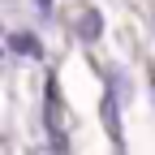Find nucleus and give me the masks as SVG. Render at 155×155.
Segmentation results:
<instances>
[{"instance_id":"nucleus-6","label":"nucleus","mask_w":155,"mask_h":155,"mask_svg":"<svg viewBox=\"0 0 155 155\" xmlns=\"http://www.w3.org/2000/svg\"><path fill=\"white\" fill-rule=\"evenodd\" d=\"M5 5H13V0H5Z\"/></svg>"},{"instance_id":"nucleus-5","label":"nucleus","mask_w":155,"mask_h":155,"mask_svg":"<svg viewBox=\"0 0 155 155\" xmlns=\"http://www.w3.org/2000/svg\"><path fill=\"white\" fill-rule=\"evenodd\" d=\"M151 91H155V73H151Z\"/></svg>"},{"instance_id":"nucleus-3","label":"nucleus","mask_w":155,"mask_h":155,"mask_svg":"<svg viewBox=\"0 0 155 155\" xmlns=\"http://www.w3.org/2000/svg\"><path fill=\"white\" fill-rule=\"evenodd\" d=\"M99 35H104V17H99V9H86L82 17H78V39H82V43H99Z\"/></svg>"},{"instance_id":"nucleus-4","label":"nucleus","mask_w":155,"mask_h":155,"mask_svg":"<svg viewBox=\"0 0 155 155\" xmlns=\"http://www.w3.org/2000/svg\"><path fill=\"white\" fill-rule=\"evenodd\" d=\"M30 5H35L39 13H43V17H48V13H52V5H56V0H30Z\"/></svg>"},{"instance_id":"nucleus-1","label":"nucleus","mask_w":155,"mask_h":155,"mask_svg":"<svg viewBox=\"0 0 155 155\" xmlns=\"http://www.w3.org/2000/svg\"><path fill=\"white\" fill-rule=\"evenodd\" d=\"M5 48H9L13 56H22V61H43V43H39V35L26 30V26H13V30L5 35Z\"/></svg>"},{"instance_id":"nucleus-2","label":"nucleus","mask_w":155,"mask_h":155,"mask_svg":"<svg viewBox=\"0 0 155 155\" xmlns=\"http://www.w3.org/2000/svg\"><path fill=\"white\" fill-rule=\"evenodd\" d=\"M99 116H104L108 138H112L116 147H125V138H121V99H116L112 91H104V99H99Z\"/></svg>"}]
</instances>
